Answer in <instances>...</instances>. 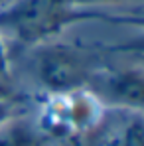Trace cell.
<instances>
[{
    "label": "cell",
    "mask_w": 144,
    "mask_h": 146,
    "mask_svg": "<svg viewBox=\"0 0 144 146\" xmlns=\"http://www.w3.org/2000/svg\"><path fill=\"white\" fill-rule=\"evenodd\" d=\"M105 107L115 111H136L144 113V65H107L93 75L87 87Z\"/></svg>",
    "instance_id": "3"
},
{
    "label": "cell",
    "mask_w": 144,
    "mask_h": 146,
    "mask_svg": "<svg viewBox=\"0 0 144 146\" xmlns=\"http://www.w3.org/2000/svg\"><path fill=\"white\" fill-rule=\"evenodd\" d=\"M8 44L2 40V36H0V79L2 81H10V75H12V71H10V51H8Z\"/></svg>",
    "instance_id": "6"
},
{
    "label": "cell",
    "mask_w": 144,
    "mask_h": 146,
    "mask_svg": "<svg viewBox=\"0 0 144 146\" xmlns=\"http://www.w3.org/2000/svg\"><path fill=\"white\" fill-rule=\"evenodd\" d=\"M77 6L91 10L93 6H115V4H144V0H75Z\"/></svg>",
    "instance_id": "7"
},
{
    "label": "cell",
    "mask_w": 144,
    "mask_h": 146,
    "mask_svg": "<svg viewBox=\"0 0 144 146\" xmlns=\"http://www.w3.org/2000/svg\"><path fill=\"white\" fill-rule=\"evenodd\" d=\"M30 49L34 81L46 95H67L87 89L101 67V59L93 51L57 40L44 42Z\"/></svg>",
    "instance_id": "2"
},
{
    "label": "cell",
    "mask_w": 144,
    "mask_h": 146,
    "mask_svg": "<svg viewBox=\"0 0 144 146\" xmlns=\"http://www.w3.org/2000/svg\"><path fill=\"white\" fill-rule=\"evenodd\" d=\"M99 16L75 0H6L0 4V36L8 46L30 49L55 40L77 20Z\"/></svg>",
    "instance_id": "1"
},
{
    "label": "cell",
    "mask_w": 144,
    "mask_h": 146,
    "mask_svg": "<svg viewBox=\"0 0 144 146\" xmlns=\"http://www.w3.org/2000/svg\"><path fill=\"white\" fill-rule=\"evenodd\" d=\"M120 119L99 126L97 146H144V113L119 111Z\"/></svg>",
    "instance_id": "5"
},
{
    "label": "cell",
    "mask_w": 144,
    "mask_h": 146,
    "mask_svg": "<svg viewBox=\"0 0 144 146\" xmlns=\"http://www.w3.org/2000/svg\"><path fill=\"white\" fill-rule=\"evenodd\" d=\"M2 2H6V0H0V4H2Z\"/></svg>",
    "instance_id": "8"
},
{
    "label": "cell",
    "mask_w": 144,
    "mask_h": 146,
    "mask_svg": "<svg viewBox=\"0 0 144 146\" xmlns=\"http://www.w3.org/2000/svg\"><path fill=\"white\" fill-rule=\"evenodd\" d=\"M49 138L36 113L26 111L0 122V146H48Z\"/></svg>",
    "instance_id": "4"
}]
</instances>
